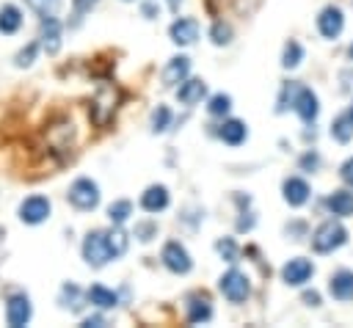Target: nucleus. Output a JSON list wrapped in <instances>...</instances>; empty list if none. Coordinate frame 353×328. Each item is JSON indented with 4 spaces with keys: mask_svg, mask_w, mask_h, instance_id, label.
I'll use <instances>...</instances> for the list:
<instances>
[{
    "mask_svg": "<svg viewBox=\"0 0 353 328\" xmlns=\"http://www.w3.org/2000/svg\"><path fill=\"white\" fill-rule=\"evenodd\" d=\"M347 243V229L339 221H323L312 234V248L317 254H331Z\"/></svg>",
    "mask_w": 353,
    "mask_h": 328,
    "instance_id": "obj_1",
    "label": "nucleus"
},
{
    "mask_svg": "<svg viewBox=\"0 0 353 328\" xmlns=\"http://www.w3.org/2000/svg\"><path fill=\"white\" fill-rule=\"evenodd\" d=\"M83 259H85L91 267H102V265H108L110 259H116L108 232H99V229H97V232H88V234H85V240H83Z\"/></svg>",
    "mask_w": 353,
    "mask_h": 328,
    "instance_id": "obj_2",
    "label": "nucleus"
},
{
    "mask_svg": "<svg viewBox=\"0 0 353 328\" xmlns=\"http://www.w3.org/2000/svg\"><path fill=\"white\" fill-rule=\"evenodd\" d=\"M116 102H119L116 85L113 83H99V88H97V94L91 99V119L99 127H105L113 119V113H116Z\"/></svg>",
    "mask_w": 353,
    "mask_h": 328,
    "instance_id": "obj_3",
    "label": "nucleus"
},
{
    "mask_svg": "<svg viewBox=\"0 0 353 328\" xmlns=\"http://www.w3.org/2000/svg\"><path fill=\"white\" fill-rule=\"evenodd\" d=\"M66 198H69V204H72L74 209L88 212V209H94V207L99 204V187H97V182H94V179L80 176V179H74V182L69 185Z\"/></svg>",
    "mask_w": 353,
    "mask_h": 328,
    "instance_id": "obj_4",
    "label": "nucleus"
},
{
    "mask_svg": "<svg viewBox=\"0 0 353 328\" xmlns=\"http://www.w3.org/2000/svg\"><path fill=\"white\" fill-rule=\"evenodd\" d=\"M218 287H221L223 298H226V300H232V303H243V300L248 298V292H251L248 276H245V273H240V270H234V267H232V270H226V273L221 276Z\"/></svg>",
    "mask_w": 353,
    "mask_h": 328,
    "instance_id": "obj_5",
    "label": "nucleus"
},
{
    "mask_svg": "<svg viewBox=\"0 0 353 328\" xmlns=\"http://www.w3.org/2000/svg\"><path fill=\"white\" fill-rule=\"evenodd\" d=\"M312 276H314V265H312L309 259H303V256H295V259H290V262L281 267V278H284V284H290V287H303Z\"/></svg>",
    "mask_w": 353,
    "mask_h": 328,
    "instance_id": "obj_6",
    "label": "nucleus"
},
{
    "mask_svg": "<svg viewBox=\"0 0 353 328\" xmlns=\"http://www.w3.org/2000/svg\"><path fill=\"white\" fill-rule=\"evenodd\" d=\"M50 198H44V196H28L22 204H19V218L25 221V223H30V226H36V223H41V221H47L50 218Z\"/></svg>",
    "mask_w": 353,
    "mask_h": 328,
    "instance_id": "obj_7",
    "label": "nucleus"
},
{
    "mask_svg": "<svg viewBox=\"0 0 353 328\" xmlns=\"http://www.w3.org/2000/svg\"><path fill=\"white\" fill-rule=\"evenodd\" d=\"M163 265L171 270V273H188L190 270V254L185 251V245L182 243H176V240H171V243H165L163 245Z\"/></svg>",
    "mask_w": 353,
    "mask_h": 328,
    "instance_id": "obj_8",
    "label": "nucleus"
},
{
    "mask_svg": "<svg viewBox=\"0 0 353 328\" xmlns=\"http://www.w3.org/2000/svg\"><path fill=\"white\" fill-rule=\"evenodd\" d=\"M317 30L323 39H336L342 30H345V17L336 6H325L320 14H317Z\"/></svg>",
    "mask_w": 353,
    "mask_h": 328,
    "instance_id": "obj_9",
    "label": "nucleus"
},
{
    "mask_svg": "<svg viewBox=\"0 0 353 328\" xmlns=\"http://www.w3.org/2000/svg\"><path fill=\"white\" fill-rule=\"evenodd\" d=\"M292 107H295V113L306 121V124H312L314 119H317V113H320V102H317V94L312 91V88H303V85H298V91H295V99H292Z\"/></svg>",
    "mask_w": 353,
    "mask_h": 328,
    "instance_id": "obj_10",
    "label": "nucleus"
},
{
    "mask_svg": "<svg viewBox=\"0 0 353 328\" xmlns=\"http://www.w3.org/2000/svg\"><path fill=\"white\" fill-rule=\"evenodd\" d=\"M30 314H33V309H30L28 295H11L8 298V303H6V320H8L11 328L28 325L30 322Z\"/></svg>",
    "mask_w": 353,
    "mask_h": 328,
    "instance_id": "obj_11",
    "label": "nucleus"
},
{
    "mask_svg": "<svg viewBox=\"0 0 353 328\" xmlns=\"http://www.w3.org/2000/svg\"><path fill=\"white\" fill-rule=\"evenodd\" d=\"M168 33H171V41H174V44L188 47V44H193V41L199 39V22L190 19V17H179V19L171 25Z\"/></svg>",
    "mask_w": 353,
    "mask_h": 328,
    "instance_id": "obj_12",
    "label": "nucleus"
},
{
    "mask_svg": "<svg viewBox=\"0 0 353 328\" xmlns=\"http://www.w3.org/2000/svg\"><path fill=\"white\" fill-rule=\"evenodd\" d=\"M281 190H284V201L290 207H303L309 201V185L301 176H287L284 185H281Z\"/></svg>",
    "mask_w": 353,
    "mask_h": 328,
    "instance_id": "obj_13",
    "label": "nucleus"
},
{
    "mask_svg": "<svg viewBox=\"0 0 353 328\" xmlns=\"http://www.w3.org/2000/svg\"><path fill=\"white\" fill-rule=\"evenodd\" d=\"M188 72H190V58L188 55H174L163 69V83L165 85H176V83L188 80Z\"/></svg>",
    "mask_w": 353,
    "mask_h": 328,
    "instance_id": "obj_14",
    "label": "nucleus"
},
{
    "mask_svg": "<svg viewBox=\"0 0 353 328\" xmlns=\"http://www.w3.org/2000/svg\"><path fill=\"white\" fill-rule=\"evenodd\" d=\"M328 292L336 300H353V270H336L328 281Z\"/></svg>",
    "mask_w": 353,
    "mask_h": 328,
    "instance_id": "obj_15",
    "label": "nucleus"
},
{
    "mask_svg": "<svg viewBox=\"0 0 353 328\" xmlns=\"http://www.w3.org/2000/svg\"><path fill=\"white\" fill-rule=\"evenodd\" d=\"M41 47L50 52V55H55L58 50H61V22L55 19V17H47V19H41Z\"/></svg>",
    "mask_w": 353,
    "mask_h": 328,
    "instance_id": "obj_16",
    "label": "nucleus"
},
{
    "mask_svg": "<svg viewBox=\"0 0 353 328\" xmlns=\"http://www.w3.org/2000/svg\"><path fill=\"white\" fill-rule=\"evenodd\" d=\"M141 207H143L146 212H160V209H165V207H168V190H165L163 185L146 187L143 196H141Z\"/></svg>",
    "mask_w": 353,
    "mask_h": 328,
    "instance_id": "obj_17",
    "label": "nucleus"
},
{
    "mask_svg": "<svg viewBox=\"0 0 353 328\" xmlns=\"http://www.w3.org/2000/svg\"><path fill=\"white\" fill-rule=\"evenodd\" d=\"M204 94H207V83L204 80H182V85H179V91H176V96H179V102L182 105H196V102H201L204 99Z\"/></svg>",
    "mask_w": 353,
    "mask_h": 328,
    "instance_id": "obj_18",
    "label": "nucleus"
},
{
    "mask_svg": "<svg viewBox=\"0 0 353 328\" xmlns=\"http://www.w3.org/2000/svg\"><path fill=\"white\" fill-rule=\"evenodd\" d=\"M210 317H212L210 300L201 298V295H190V298H188V322L199 325V322H207Z\"/></svg>",
    "mask_w": 353,
    "mask_h": 328,
    "instance_id": "obj_19",
    "label": "nucleus"
},
{
    "mask_svg": "<svg viewBox=\"0 0 353 328\" xmlns=\"http://www.w3.org/2000/svg\"><path fill=\"white\" fill-rule=\"evenodd\" d=\"M218 135H221V141H223V143H229V146H240V143L245 141L248 130H245V124H243V121L229 119V121H223V124H221Z\"/></svg>",
    "mask_w": 353,
    "mask_h": 328,
    "instance_id": "obj_20",
    "label": "nucleus"
},
{
    "mask_svg": "<svg viewBox=\"0 0 353 328\" xmlns=\"http://www.w3.org/2000/svg\"><path fill=\"white\" fill-rule=\"evenodd\" d=\"M325 207L331 215H353V193L350 190H334L325 198Z\"/></svg>",
    "mask_w": 353,
    "mask_h": 328,
    "instance_id": "obj_21",
    "label": "nucleus"
},
{
    "mask_svg": "<svg viewBox=\"0 0 353 328\" xmlns=\"http://www.w3.org/2000/svg\"><path fill=\"white\" fill-rule=\"evenodd\" d=\"M88 300H91L97 309H113V306L119 303V295H116L113 289L102 287V284H94V287L88 289Z\"/></svg>",
    "mask_w": 353,
    "mask_h": 328,
    "instance_id": "obj_22",
    "label": "nucleus"
},
{
    "mask_svg": "<svg viewBox=\"0 0 353 328\" xmlns=\"http://www.w3.org/2000/svg\"><path fill=\"white\" fill-rule=\"evenodd\" d=\"M19 25H22V14H19V8L11 6V3H6V6L0 8V33H17Z\"/></svg>",
    "mask_w": 353,
    "mask_h": 328,
    "instance_id": "obj_23",
    "label": "nucleus"
},
{
    "mask_svg": "<svg viewBox=\"0 0 353 328\" xmlns=\"http://www.w3.org/2000/svg\"><path fill=\"white\" fill-rule=\"evenodd\" d=\"M350 135H353V119H350L347 113L336 116V119H334V124H331V138H334V141H339V143H347V141H350Z\"/></svg>",
    "mask_w": 353,
    "mask_h": 328,
    "instance_id": "obj_24",
    "label": "nucleus"
},
{
    "mask_svg": "<svg viewBox=\"0 0 353 328\" xmlns=\"http://www.w3.org/2000/svg\"><path fill=\"white\" fill-rule=\"evenodd\" d=\"M301 61H303V47H301L295 39H290V41L284 44V52H281V66H284V69H295Z\"/></svg>",
    "mask_w": 353,
    "mask_h": 328,
    "instance_id": "obj_25",
    "label": "nucleus"
},
{
    "mask_svg": "<svg viewBox=\"0 0 353 328\" xmlns=\"http://www.w3.org/2000/svg\"><path fill=\"white\" fill-rule=\"evenodd\" d=\"M168 124H171V110H168L165 105H157V107L152 110V130H154V132H165Z\"/></svg>",
    "mask_w": 353,
    "mask_h": 328,
    "instance_id": "obj_26",
    "label": "nucleus"
},
{
    "mask_svg": "<svg viewBox=\"0 0 353 328\" xmlns=\"http://www.w3.org/2000/svg\"><path fill=\"white\" fill-rule=\"evenodd\" d=\"M130 212H132V204H130V201H113V204L108 207V215H110V221H113L116 226H121V223L130 218Z\"/></svg>",
    "mask_w": 353,
    "mask_h": 328,
    "instance_id": "obj_27",
    "label": "nucleus"
},
{
    "mask_svg": "<svg viewBox=\"0 0 353 328\" xmlns=\"http://www.w3.org/2000/svg\"><path fill=\"white\" fill-rule=\"evenodd\" d=\"M41 19H47V17H55V11H58V6H61V0H25Z\"/></svg>",
    "mask_w": 353,
    "mask_h": 328,
    "instance_id": "obj_28",
    "label": "nucleus"
},
{
    "mask_svg": "<svg viewBox=\"0 0 353 328\" xmlns=\"http://www.w3.org/2000/svg\"><path fill=\"white\" fill-rule=\"evenodd\" d=\"M229 107H232V96H229V94H215V96H210V105H207L210 116H223V113H229Z\"/></svg>",
    "mask_w": 353,
    "mask_h": 328,
    "instance_id": "obj_29",
    "label": "nucleus"
},
{
    "mask_svg": "<svg viewBox=\"0 0 353 328\" xmlns=\"http://www.w3.org/2000/svg\"><path fill=\"white\" fill-rule=\"evenodd\" d=\"M210 39H212V44H229L232 41V28L226 25V22H215L212 28H210Z\"/></svg>",
    "mask_w": 353,
    "mask_h": 328,
    "instance_id": "obj_30",
    "label": "nucleus"
},
{
    "mask_svg": "<svg viewBox=\"0 0 353 328\" xmlns=\"http://www.w3.org/2000/svg\"><path fill=\"white\" fill-rule=\"evenodd\" d=\"M215 248H218V254H221L226 262H237V243H234L232 237L218 240V243H215Z\"/></svg>",
    "mask_w": 353,
    "mask_h": 328,
    "instance_id": "obj_31",
    "label": "nucleus"
},
{
    "mask_svg": "<svg viewBox=\"0 0 353 328\" xmlns=\"http://www.w3.org/2000/svg\"><path fill=\"white\" fill-rule=\"evenodd\" d=\"M108 237H110L113 254H116V256H121V254L127 251V234H124L121 229H113V232H108Z\"/></svg>",
    "mask_w": 353,
    "mask_h": 328,
    "instance_id": "obj_32",
    "label": "nucleus"
},
{
    "mask_svg": "<svg viewBox=\"0 0 353 328\" xmlns=\"http://www.w3.org/2000/svg\"><path fill=\"white\" fill-rule=\"evenodd\" d=\"M33 58H36V44H28L25 50L17 52V66H30Z\"/></svg>",
    "mask_w": 353,
    "mask_h": 328,
    "instance_id": "obj_33",
    "label": "nucleus"
},
{
    "mask_svg": "<svg viewBox=\"0 0 353 328\" xmlns=\"http://www.w3.org/2000/svg\"><path fill=\"white\" fill-rule=\"evenodd\" d=\"M154 234H157V226H154V223H138V226H135V237L143 240V243H149Z\"/></svg>",
    "mask_w": 353,
    "mask_h": 328,
    "instance_id": "obj_34",
    "label": "nucleus"
},
{
    "mask_svg": "<svg viewBox=\"0 0 353 328\" xmlns=\"http://www.w3.org/2000/svg\"><path fill=\"white\" fill-rule=\"evenodd\" d=\"M339 176H342V182H345V185H350V187H353V157L342 163V168H339Z\"/></svg>",
    "mask_w": 353,
    "mask_h": 328,
    "instance_id": "obj_35",
    "label": "nucleus"
},
{
    "mask_svg": "<svg viewBox=\"0 0 353 328\" xmlns=\"http://www.w3.org/2000/svg\"><path fill=\"white\" fill-rule=\"evenodd\" d=\"M317 163H320V157H317L314 152H306V154L301 157V168H306V171H314Z\"/></svg>",
    "mask_w": 353,
    "mask_h": 328,
    "instance_id": "obj_36",
    "label": "nucleus"
},
{
    "mask_svg": "<svg viewBox=\"0 0 353 328\" xmlns=\"http://www.w3.org/2000/svg\"><path fill=\"white\" fill-rule=\"evenodd\" d=\"M72 6H74V14H85L97 6V0H72Z\"/></svg>",
    "mask_w": 353,
    "mask_h": 328,
    "instance_id": "obj_37",
    "label": "nucleus"
},
{
    "mask_svg": "<svg viewBox=\"0 0 353 328\" xmlns=\"http://www.w3.org/2000/svg\"><path fill=\"white\" fill-rule=\"evenodd\" d=\"M303 300H306V306H320V295L317 292H303Z\"/></svg>",
    "mask_w": 353,
    "mask_h": 328,
    "instance_id": "obj_38",
    "label": "nucleus"
},
{
    "mask_svg": "<svg viewBox=\"0 0 353 328\" xmlns=\"http://www.w3.org/2000/svg\"><path fill=\"white\" fill-rule=\"evenodd\" d=\"M83 325H85V328H91V325H94V328H97V325H105V317H85Z\"/></svg>",
    "mask_w": 353,
    "mask_h": 328,
    "instance_id": "obj_39",
    "label": "nucleus"
},
{
    "mask_svg": "<svg viewBox=\"0 0 353 328\" xmlns=\"http://www.w3.org/2000/svg\"><path fill=\"white\" fill-rule=\"evenodd\" d=\"M143 14H146L149 19H154V6H152V3H143Z\"/></svg>",
    "mask_w": 353,
    "mask_h": 328,
    "instance_id": "obj_40",
    "label": "nucleus"
},
{
    "mask_svg": "<svg viewBox=\"0 0 353 328\" xmlns=\"http://www.w3.org/2000/svg\"><path fill=\"white\" fill-rule=\"evenodd\" d=\"M179 3H182V0H168V6H171V11H176V8H179Z\"/></svg>",
    "mask_w": 353,
    "mask_h": 328,
    "instance_id": "obj_41",
    "label": "nucleus"
},
{
    "mask_svg": "<svg viewBox=\"0 0 353 328\" xmlns=\"http://www.w3.org/2000/svg\"><path fill=\"white\" fill-rule=\"evenodd\" d=\"M347 55H350V61H353V44H350V47H347Z\"/></svg>",
    "mask_w": 353,
    "mask_h": 328,
    "instance_id": "obj_42",
    "label": "nucleus"
},
{
    "mask_svg": "<svg viewBox=\"0 0 353 328\" xmlns=\"http://www.w3.org/2000/svg\"><path fill=\"white\" fill-rule=\"evenodd\" d=\"M347 116H350V119H353V105H350V110H347Z\"/></svg>",
    "mask_w": 353,
    "mask_h": 328,
    "instance_id": "obj_43",
    "label": "nucleus"
}]
</instances>
